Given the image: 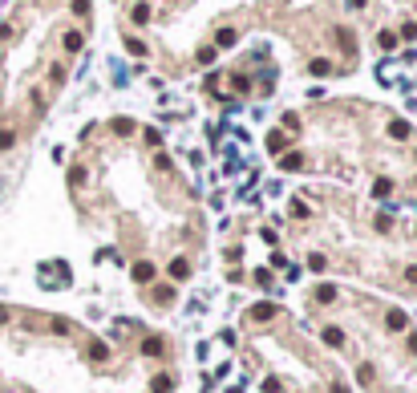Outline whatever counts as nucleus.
I'll list each match as a JSON object with an SVG mask.
<instances>
[{"instance_id":"obj_1","label":"nucleus","mask_w":417,"mask_h":393,"mask_svg":"<svg viewBox=\"0 0 417 393\" xmlns=\"http://www.w3.org/2000/svg\"><path fill=\"white\" fill-rule=\"evenodd\" d=\"M146 353H150V357H162V337H146Z\"/></svg>"},{"instance_id":"obj_2","label":"nucleus","mask_w":417,"mask_h":393,"mask_svg":"<svg viewBox=\"0 0 417 393\" xmlns=\"http://www.w3.org/2000/svg\"><path fill=\"white\" fill-rule=\"evenodd\" d=\"M316 296L324 300V304H328V300H336V288H332V284H320V288H316Z\"/></svg>"},{"instance_id":"obj_8","label":"nucleus","mask_w":417,"mask_h":393,"mask_svg":"<svg viewBox=\"0 0 417 393\" xmlns=\"http://www.w3.org/2000/svg\"><path fill=\"white\" fill-rule=\"evenodd\" d=\"M126 49H130L134 57H142V53H146V45H142V41H126Z\"/></svg>"},{"instance_id":"obj_6","label":"nucleus","mask_w":417,"mask_h":393,"mask_svg":"<svg viewBox=\"0 0 417 393\" xmlns=\"http://www.w3.org/2000/svg\"><path fill=\"white\" fill-rule=\"evenodd\" d=\"M272 312H276V308H272V304H259V308H255V312H251V316H255V320H267V316H272Z\"/></svg>"},{"instance_id":"obj_5","label":"nucleus","mask_w":417,"mask_h":393,"mask_svg":"<svg viewBox=\"0 0 417 393\" xmlns=\"http://www.w3.org/2000/svg\"><path fill=\"white\" fill-rule=\"evenodd\" d=\"M373 191H377V195L385 199V195H389V191H393V183H389V178H377V187H373Z\"/></svg>"},{"instance_id":"obj_10","label":"nucleus","mask_w":417,"mask_h":393,"mask_svg":"<svg viewBox=\"0 0 417 393\" xmlns=\"http://www.w3.org/2000/svg\"><path fill=\"white\" fill-rule=\"evenodd\" d=\"M4 146H12V134H8V130H0V150H4Z\"/></svg>"},{"instance_id":"obj_7","label":"nucleus","mask_w":417,"mask_h":393,"mask_svg":"<svg viewBox=\"0 0 417 393\" xmlns=\"http://www.w3.org/2000/svg\"><path fill=\"white\" fill-rule=\"evenodd\" d=\"M150 271H154L150 263H138V267H134V276H138V280H150Z\"/></svg>"},{"instance_id":"obj_3","label":"nucleus","mask_w":417,"mask_h":393,"mask_svg":"<svg viewBox=\"0 0 417 393\" xmlns=\"http://www.w3.org/2000/svg\"><path fill=\"white\" fill-rule=\"evenodd\" d=\"M300 166H304L300 154H288V158H284V170H300Z\"/></svg>"},{"instance_id":"obj_4","label":"nucleus","mask_w":417,"mask_h":393,"mask_svg":"<svg viewBox=\"0 0 417 393\" xmlns=\"http://www.w3.org/2000/svg\"><path fill=\"white\" fill-rule=\"evenodd\" d=\"M389 134H393V138H409V126H405V122H393Z\"/></svg>"},{"instance_id":"obj_9","label":"nucleus","mask_w":417,"mask_h":393,"mask_svg":"<svg viewBox=\"0 0 417 393\" xmlns=\"http://www.w3.org/2000/svg\"><path fill=\"white\" fill-rule=\"evenodd\" d=\"M389 324L393 328H405V312H389Z\"/></svg>"}]
</instances>
